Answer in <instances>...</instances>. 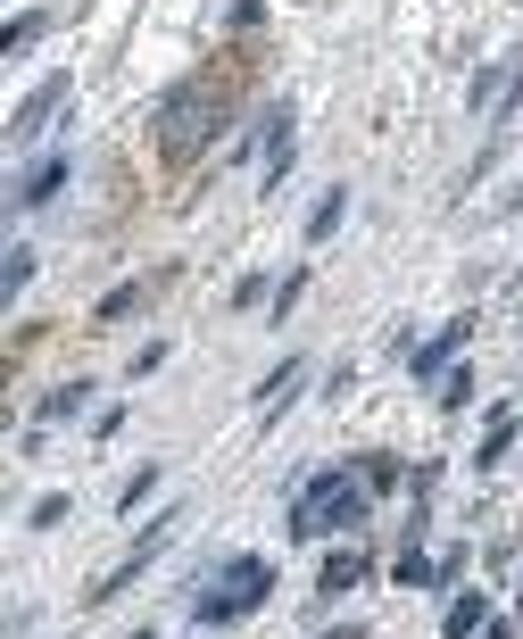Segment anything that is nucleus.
<instances>
[{
  "mask_svg": "<svg viewBox=\"0 0 523 639\" xmlns=\"http://www.w3.org/2000/svg\"><path fill=\"white\" fill-rule=\"evenodd\" d=\"M341 208H349V191H324V200H316V208H308V241H324V233H333V225H341Z\"/></svg>",
  "mask_w": 523,
  "mask_h": 639,
  "instance_id": "obj_9",
  "label": "nucleus"
},
{
  "mask_svg": "<svg viewBox=\"0 0 523 639\" xmlns=\"http://www.w3.org/2000/svg\"><path fill=\"white\" fill-rule=\"evenodd\" d=\"M299 374H308V366H299V357H283V366H275V374L258 382V399L275 407V399H283V391H291V382H299Z\"/></svg>",
  "mask_w": 523,
  "mask_h": 639,
  "instance_id": "obj_12",
  "label": "nucleus"
},
{
  "mask_svg": "<svg viewBox=\"0 0 523 639\" xmlns=\"http://www.w3.org/2000/svg\"><path fill=\"white\" fill-rule=\"evenodd\" d=\"M258 17H266V0H233V9H225V25H233V34H250Z\"/></svg>",
  "mask_w": 523,
  "mask_h": 639,
  "instance_id": "obj_15",
  "label": "nucleus"
},
{
  "mask_svg": "<svg viewBox=\"0 0 523 639\" xmlns=\"http://www.w3.org/2000/svg\"><path fill=\"white\" fill-rule=\"evenodd\" d=\"M67 191V158L50 150V158H34L25 166V183H17V208H42V200H59Z\"/></svg>",
  "mask_w": 523,
  "mask_h": 639,
  "instance_id": "obj_4",
  "label": "nucleus"
},
{
  "mask_svg": "<svg viewBox=\"0 0 523 639\" xmlns=\"http://www.w3.org/2000/svg\"><path fill=\"white\" fill-rule=\"evenodd\" d=\"M374 515V482L357 474V465H333V474H316L291 507V540H333V532H357V523Z\"/></svg>",
  "mask_w": 523,
  "mask_h": 639,
  "instance_id": "obj_2",
  "label": "nucleus"
},
{
  "mask_svg": "<svg viewBox=\"0 0 523 639\" xmlns=\"http://www.w3.org/2000/svg\"><path fill=\"white\" fill-rule=\"evenodd\" d=\"M216 573H225V582L191 598V615H200V623H241L250 606H266V590H275V565H258V557H225Z\"/></svg>",
  "mask_w": 523,
  "mask_h": 639,
  "instance_id": "obj_3",
  "label": "nucleus"
},
{
  "mask_svg": "<svg viewBox=\"0 0 523 639\" xmlns=\"http://www.w3.org/2000/svg\"><path fill=\"white\" fill-rule=\"evenodd\" d=\"M515 100H523V59H515V75H507V108H515Z\"/></svg>",
  "mask_w": 523,
  "mask_h": 639,
  "instance_id": "obj_16",
  "label": "nucleus"
},
{
  "mask_svg": "<svg viewBox=\"0 0 523 639\" xmlns=\"http://www.w3.org/2000/svg\"><path fill=\"white\" fill-rule=\"evenodd\" d=\"M490 639H515V623H490Z\"/></svg>",
  "mask_w": 523,
  "mask_h": 639,
  "instance_id": "obj_17",
  "label": "nucleus"
},
{
  "mask_svg": "<svg viewBox=\"0 0 523 639\" xmlns=\"http://www.w3.org/2000/svg\"><path fill=\"white\" fill-rule=\"evenodd\" d=\"M391 582H399V590H432V582H449V573L432 565L424 548H399V557H391Z\"/></svg>",
  "mask_w": 523,
  "mask_h": 639,
  "instance_id": "obj_5",
  "label": "nucleus"
},
{
  "mask_svg": "<svg viewBox=\"0 0 523 639\" xmlns=\"http://www.w3.org/2000/svg\"><path fill=\"white\" fill-rule=\"evenodd\" d=\"M357 474L374 482V490H391V482H399V465H391V457H357Z\"/></svg>",
  "mask_w": 523,
  "mask_h": 639,
  "instance_id": "obj_14",
  "label": "nucleus"
},
{
  "mask_svg": "<svg viewBox=\"0 0 523 639\" xmlns=\"http://www.w3.org/2000/svg\"><path fill=\"white\" fill-rule=\"evenodd\" d=\"M357 573H366V557H357V548H333V557H324V573H316V590L341 598V590H357Z\"/></svg>",
  "mask_w": 523,
  "mask_h": 639,
  "instance_id": "obj_6",
  "label": "nucleus"
},
{
  "mask_svg": "<svg viewBox=\"0 0 523 639\" xmlns=\"http://www.w3.org/2000/svg\"><path fill=\"white\" fill-rule=\"evenodd\" d=\"M25 283H34V250H25V241H17V250H9V299H17Z\"/></svg>",
  "mask_w": 523,
  "mask_h": 639,
  "instance_id": "obj_13",
  "label": "nucleus"
},
{
  "mask_svg": "<svg viewBox=\"0 0 523 639\" xmlns=\"http://www.w3.org/2000/svg\"><path fill=\"white\" fill-rule=\"evenodd\" d=\"M133 639H150V631H133Z\"/></svg>",
  "mask_w": 523,
  "mask_h": 639,
  "instance_id": "obj_19",
  "label": "nucleus"
},
{
  "mask_svg": "<svg viewBox=\"0 0 523 639\" xmlns=\"http://www.w3.org/2000/svg\"><path fill=\"white\" fill-rule=\"evenodd\" d=\"M59 100H67V75H50L42 92H34V100H25V108H17V142H25V133H34V125H42V117H59Z\"/></svg>",
  "mask_w": 523,
  "mask_h": 639,
  "instance_id": "obj_7",
  "label": "nucleus"
},
{
  "mask_svg": "<svg viewBox=\"0 0 523 639\" xmlns=\"http://www.w3.org/2000/svg\"><path fill=\"white\" fill-rule=\"evenodd\" d=\"M92 399V382H59V391H50L42 399V424H59V416H75V407Z\"/></svg>",
  "mask_w": 523,
  "mask_h": 639,
  "instance_id": "obj_10",
  "label": "nucleus"
},
{
  "mask_svg": "<svg viewBox=\"0 0 523 639\" xmlns=\"http://www.w3.org/2000/svg\"><path fill=\"white\" fill-rule=\"evenodd\" d=\"M92 316H100V324H133V316H142V283H117Z\"/></svg>",
  "mask_w": 523,
  "mask_h": 639,
  "instance_id": "obj_8",
  "label": "nucleus"
},
{
  "mask_svg": "<svg viewBox=\"0 0 523 639\" xmlns=\"http://www.w3.org/2000/svg\"><path fill=\"white\" fill-rule=\"evenodd\" d=\"M507 208H523V191H515V200H507Z\"/></svg>",
  "mask_w": 523,
  "mask_h": 639,
  "instance_id": "obj_18",
  "label": "nucleus"
},
{
  "mask_svg": "<svg viewBox=\"0 0 523 639\" xmlns=\"http://www.w3.org/2000/svg\"><path fill=\"white\" fill-rule=\"evenodd\" d=\"M225 84H233V75L225 67H208V75H191V84H175L167 100H158V158H200V150H208V133L225 117H233V108H216V100H225Z\"/></svg>",
  "mask_w": 523,
  "mask_h": 639,
  "instance_id": "obj_1",
  "label": "nucleus"
},
{
  "mask_svg": "<svg viewBox=\"0 0 523 639\" xmlns=\"http://www.w3.org/2000/svg\"><path fill=\"white\" fill-rule=\"evenodd\" d=\"M465 631H482V598H457L449 623H441V639H465Z\"/></svg>",
  "mask_w": 523,
  "mask_h": 639,
  "instance_id": "obj_11",
  "label": "nucleus"
}]
</instances>
